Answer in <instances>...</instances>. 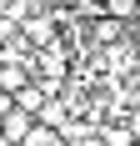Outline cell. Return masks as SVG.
I'll return each instance as SVG.
<instances>
[{"instance_id": "1", "label": "cell", "mask_w": 140, "mask_h": 146, "mask_svg": "<svg viewBox=\"0 0 140 146\" xmlns=\"http://www.w3.org/2000/svg\"><path fill=\"white\" fill-rule=\"evenodd\" d=\"M30 126H35V116H30V111H20V106H10V111L0 116V141H5V146H20Z\"/></svg>"}, {"instance_id": "2", "label": "cell", "mask_w": 140, "mask_h": 146, "mask_svg": "<svg viewBox=\"0 0 140 146\" xmlns=\"http://www.w3.org/2000/svg\"><path fill=\"white\" fill-rule=\"evenodd\" d=\"M25 81H30V66H25V60H15L10 50H5V56H0V91H5V96H15Z\"/></svg>"}, {"instance_id": "3", "label": "cell", "mask_w": 140, "mask_h": 146, "mask_svg": "<svg viewBox=\"0 0 140 146\" xmlns=\"http://www.w3.org/2000/svg\"><path fill=\"white\" fill-rule=\"evenodd\" d=\"M45 101H50V91H45L35 76H30L25 86L15 91V106H20V111H30V116H40V111H45Z\"/></svg>"}, {"instance_id": "4", "label": "cell", "mask_w": 140, "mask_h": 146, "mask_svg": "<svg viewBox=\"0 0 140 146\" xmlns=\"http://www.w3.org/2000/svg\"><path fill=\"white\" fill-rule=\"evenodd\" d=\"M100 146H135V126H105Z\"/></svg>"}, {"instance_id": "5", "label": "cell", "mask_w": 140, "mask_h": 146, "mask_svg": "<svg viewBox=\"0 0 140 146\" xmlns=\"http://www.w3.org/2000/svg\"><path fill=\"white\" fill-rule=\"evenodd\" d=\"M20 146H60V136L50 131L45 121H35V126H30V131H25V141H20Z\"/></svg>"}, {"instance_id": "6", "label": "cell", "mask_w": 140, "mask_h": 146, "mask_svg": "<svg viewBox=\"0 0 140 146\" xmlns=\"http://www.w3.org/2000/svg\"><path fill=\"white\" fill-rule=\"evenodd\" d=\"M100 10L115 15V20H135V15H140V0H105Z\"/></svg>"}, {"instance_id": "7", "label": "cell", "mask_w": 140, "mask_h": 146, "mask_svg": "<svg viewBox=\"0 0 140 146\" xmlns=\"http://www.w3.org/2000/svg\"><path fill=\"white\" fill-rule=\"evenodd\" d=\"M0 15H10V0H0Z\"/></svg>"}]
</instances>
